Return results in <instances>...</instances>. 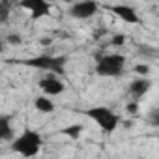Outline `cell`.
I'll list each match as a JSON object with an SVG mask.
<instances>
[{
	"label": "cell",
	"mask_w": 159,
	"mask_h": 159,
	"mask_svg": "<svg viewBox=\"0 0 159 159\" xmlns=\"http://www.w3.org/2000/svg\"><path fill=\"white\" fill-rule=\"evenodd\" d=\"M26 67L38 69V71H45V73H56L60 77H64L66 73V64H67V56L66 54H36L32 58H26L21 62Z\"/></svg>",
	"instance_id": "cell-1"
},
{
	"label": "cell",
	"mask_w": 159,
	"mask_h": 159,
	"mask_svg": "<svg viewBox=\"0 0 159 159\" xmlns=\"http://www.w3.org/2000/svg\"><path fill=\"white\" fill-rule=\"evenodd\" d=\"M41 146H43L41 133L36 131V129H28V127L19 137H15L11 140V150L15 153L23 155V157H34V155H38L39 150H41Z\"/></svg>",
	"instance_id": "cell-2"
},
{
	"label": "cell",
	"mask_w": 159,
	"mask_h": 159,
	"mask_svg": "<svg viewBox=\"0 0 159 159\" xmlns=\"http://www.w3.org/2000/svg\"><path fill=\"white\" fill-rule=\"evenodd\" d=\"M90 120L96 122V125L101 129V133L105 135H112L118 125L122 124V116L116 114L114 111H111L109 107H90L86 112H84Z\"/></svg>",
	"instance_id": "cell-3"
},
{
	"label": "cell",
	"mask_w": 159,
	"mask_h": 159,
	"mask_svg": "<svg viewBox=\"0 0 159 159\" xmlns=\"http://www.w3.org/2000/svg\"><path fill=\"white\" fill-rule=\"evenodd\" d=\"M124 69H125V56H124V54L111 52V54H101V56H98L96 73H98L99 77L116 79V77H122V75H124Z\"/></svg>",
	"instance_id": "cell-4"
},
{
	"label": "cell",
	"mask_w": 159,
	"mask_h": 159,
	"mask_svg": "<svg viewBox=\"0 0 159 159\" xmlns=\"http://www.w3.org/2000/svg\"><path fill=\"white\" fill-rule=\"evenodd\" d=\"M15 6L26 10L30 13V21H39L43 17H49L52 10V4L49 0H19Z\"/></svg>",
	"instance_id": "cell-5"
},
{
	"label": "cell",
	"mask_w": 159,
	"mask_h": 159,
	"mask_svg": "<svg viewBox=\"0 0 159 159\" xmlns=\"http://www.w3.org/2000/svg\"><path fill=\"white\" fill-rule=\"evenodd\" d=\"M98 11H99V4L96 0H77V2H73L69 6V10H67L69 17L77 19V21H86V19L94 17Z\"/></svg>",
	"instance_id": "cell-6"
},
{
	"label": "cell",
	"mask_w": 159,
	"mask_h": 159,
	"mask_svg": "<svg viewBox=\"0 0 159 159\" xmlns=\"http://www.w3.org/2000/svg\"><path fill=\"white\" fill-rule=\"evenodd\" d=\"M38 88L47 96H60L66 92V84L62 81V77L56 73H45V77H41L38 81Z\"/></svg>",
	"instance_id": "cell-7"
},
{
	"label": "cell",
	"mask_w": 159,
	"mask_h": 159,
	"mask_svg": "<svg viewBox=\"0 0 159 159\" xmlns=\"http://www.w3.org/2000/svg\"><path fill=\"white\" fill-rule=\"evenodd\" d=\"M112 15H116L120 21H124L125 25H142V19L140 15L137 13V10L133 6H127V4H111V6H105Z\"/></svg>",
	"instance_id": "cell-8"
},
{
	"label": "cell",
	"mask_w": 159,
	"mask_h": 159,
	"mask_svg": "<svg viewBox=\"0 0 159 159\" xmlns=\"http://www.w3.org/2000/svg\"><path fill=\"white\" fill-rule=\"evenodd\" d=\"M150 90H152V81L148 77H144V75L135 77L133 81L129 83V98L135 99V101H140Z\"/></svg>",
	"instance_id": "cell-9"
},
{
	"label": "cell",
	"mask_w": 159,
	"mask_h": 159,
	"mask_svg": "<svg viewBox=\"0 0 159 159\" xmlns=\"http://www.w3.org/2000/svg\"><path fill=\"white\" fill-rule=\"evenodd\" d=\"M13 139H15V131L11 125V116H8V114L0 116V140L11 142Z\"/></svg>",
	"instance_id": "cell-10"
},
{
	"label": "cell",
	"mask_w": 159,
	"mask_h": 159,
	"mask_svg": "<svg viewBox=\"0 0 159 159\" xmlns=\"http://www.w3.org/2000/svg\"><path fill=\"white\" fill-rule=\"evenodd\" d=\"M34 109H36L38 112L51 114V112H52L56 107H54L52 99H49V96H47V94H43V96H38V98L34 99Z\"/></svg>",
	"instance_id": "cell-11"
},
{
	"label": "cell",
	"mask_w": 159,
	"mask_h": 159,
	"mask_svg": "<svg viewBox=\"0 0 159 159\" xmlns=\"http://www.w3.org/2000/svg\"><path fill=\"white\" fill-rule=\"evenodd\" d=\"M83 131H84V125L83 124H71V125H67V127H64V129H60V133L62 135H66V137H69V139H79L83 135Z\"/></svg>",
	"instance_id": "cell-12"
},
{
	"label": "cell",
	"mask_w": 159,
	"mask_h": 159,
	"mask_svg": "<svg viewBox=\"0 0 159 159\" xmlns=\"http://www.w3.org/2000/svg\"><path fill=\"white\" fill-rule=\"evenodd\" d=\"M139 56L144 58H159V49L157 47H150V45H137Z\"/></svg>",
	"instance_id": "cell-13"
},
{
	"label": "cell",
	"mask_w": 159,
	"mask_h": 159,
	"mask_svg": "<svg viewBox=\"0 0 159 159\" xmlns=\"http://www.w3.org/2000/svg\"><path fill=\"white\" fill-rule=\"evenodd\" d=\"M13 4H17V2H11V0H0V21H2V23L8 21Z\"/></svg>",
	"instance_id": "cell-14"
},
{
	"label": "cell",
	"mask_w": 159,
	"mask_h": 159,
	"mask_svg": "<svg viewBox=\"0 0 159 159\" xmlns=\"http://www.w3.org/2000/svg\"><path fill=\"white\" fill-rule=\"evenodd\" d=\"M148 122H150L153 127H157V129H159V109H152V111H150Z\"/></svg>",
	"instance_id": "cell-15"
},
{
	"label": "cell",
	"mask_w": 159,
	"mask_h": 159,
	"mask_svg": "<svg viewBox=\"0 0 159 159\" xmlns=\"http://www.w3.org/2000/svg\"><path fill=\"white\" fill-rule=\"evenodd\" d=\"M127 114H131V116H137L139 114V101H135V99H131V103H127Z\"/></svg>",
	"instance_id": "cell-16"
},
{
	"label": "cell",
	"mask_w": 159,
	"mask_h": 159,
	"mask_svg": "<svg viewBox=\"0 0 159 159\" xmlns=\"http://www.w3.org/2000/svg\"><path fill=\"white\" fill-rule=\"evenodd\" d=\"M6 41H8L10 45H21V43H23V38H21L19 34H10V36L6 38Z\"/></svg>",
	"instance_id": "cell-17"
},
{
	"label": "cell",
	"mask_w": 159,
	"mask_h": 159,
	"mask_svg": "<svg viewBox=\"0 0 159 159\" xmlns=\"http://www.w3.org/2000/svg\"><path fill=\"white\" fill-rule=\"evenodd\" d=\"M125 39H127V36H125V34H116V36H112L111 45H124V43H125Z\"/></svg>",
	"instance_id": "cell-18"
},
{
	"label": "cell",
	"mask_w": 159,
	"mask_h": 159,
	"mask_svg": "<svg viewBox=\"0 0 159 159\" xmlns=\"http://www.w3.org/2000/svg\"><path fill=\"white\" fill-rule=\"evenodd\" d=\"M135 73H139V75H148V73H150V66H148V64H139V66H135Z\"/></svg>",
	"instance_id": "cell-19"
},
{
	"label": "cell",
	"mask_w": 159,
	"mask_h": 159,
	"mask_svg": "<svg viewBox=\"0 0 159 159\" xmlns=\"http://www.w3.org/2000/svg\"><path fill=\"white\" fill-rule=\"evenodd\" d=\"M39 43H41L43 47H45V45H51V38H41V39H39Z\"/></svg>",
	"instance_id": "cell-20"
}]
</instances>
